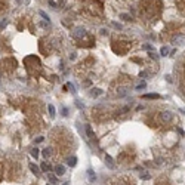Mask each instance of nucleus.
Wrapping results in <instances>:
<instances>
[{
    "label": "nucleus",
    "mask_w": 185,
    "mask_h": 185,
    "mask_svg": "<svg viewBox=\"0 0 185 185\" xmlns=\"http://www.w3.org/2000/svg\"><path fill=\"white\" fill-rule=\"evenodd\" d=\"M101 93H102V90H101V89H92L90 96H92V98H95V96H99Z\"/></svg>",
    "instance_id": "12"
},
{
    "label": "nucleus",
    "mask_w": 185,
    "mask_h": 185,
    "mask_svg": "<svg viewBox=\"0 0 185 185\" xmlns=\"http://www.w3.org/2000/svg\"><path fill=\"white\" fill-rule=\"evenodd\" d=\"M86 36V30L83 27H77L74 31H73V37L74 39H83Z\"/></svg>",
    "instance_id": "1"
},
{
    "label": "nucleus",
    "mask_w": 185,
    "mask_h": 185,
    "mask_svg": "<svg viewBox=\"0 0 185 185\" xmlns=\"http://www.w3.org/2000/svg\"><path fill=\"white\" fill-rule=\"evenodd\" d=\"M6 24H7V19H3V22L0 24V30H3V28L6 27Z\"/></svg>",
    "instance_id": "24"
},
{
    "label": "nucleus",
    "mask_w": 185,
    "mask_h": 185,
    "mask_svg": "<svg viewBox=\"0 0 185 185\" xmlns=\"http://www.w3.org/2000/svg\"><path fill=\"white\" fill-rule=\"evenodd\" d=\"M148 55H149V58H153V59H158V55L155 54V52H153V50H149Z\"/></svg>",
    "instance_id": "20"
},
{
    "label": "nucleus",
    "mask_w": 185,
    "mask_h": 185,
    "mask_svg": "<svg viewBox=\"0 0 185 185\" xmlns=\"http://www.w3.org/2000/svg\"><path fill=\"white\" fill-rule=\"evenodd\" d=\"M120 18L123 19V21H130L132 18H130V15H127V13H121L120 15Z\"/></svg>",
    "instance_id": "17"
},
{
    "label": "nucleus",
    "mask_w": 185,
    "mask_h": 185,
    "mask_svg": "<svg viewBox=\"0 0 185 185\" xmlns=\"http://www.w3.org/2000/svg\"><path fill=\"white\" fill-rule=\"evenodd\" d=\"M49 181H50L52 184H56V178H55L54 175H49Z\"/></svg>",
    "instance_id": "23"
},
{
    "label": "nucleus",
    "mask_w": 185,
    "mask_h": 185,
    "mask_svg": "<svg viewBox=\"0 0 185 185\" xmlns=\"http://www.w3.org/2000/svg\"><path fill=\"white\" fill-rule=\"evenodd\" d=\"M142 48H144V49H147V50H151V49H153V48H151V45H144Z\"/></svg>",
    "instance_id": "26"
},
{
    "label": "nucleus",
    "mask_w": 185,
    "mask_h": 185,
    "mask_svg": "<svg viewBox=\"0 0 185 185\" xmlns=\"http://www.w3.org/2000/svg\"><path fill=\"white\" fill-rule=\"evenodd\" d=\"M39 153H40V151H39V148H33V149H31V155H33L34 158H37V157H39Z\"/></svg>",
    "instance_id": "16"
},
{
    "label": "nucleus",
    "mask_w": 185,
    "mask_h": 185,
    "mask_svg": "<svg viewBox=\"0 0 185 185\" xmlns=\"http://www.w3.org/2000/svg\"><path fill=\"white\" fill-rule=\"evenodd\" d=\"M76 105H77V107H78V108H83V107H84V105H83L82 102H78V101H76Z\"/></svg>",
    "instance_id": "28"
},
{
    "label": "nucleus",
    "mask_w": 185,
    "mask_h": 185,
    "mask_svg": "<svg viewBox=\"0 0 185 185\" xmlns=\"http://www.w3.org/2000/svg\"><path fill=\"white\" fill-rule=\"evenodd\" d=\"M172 119H173V114H172L170 111H163V113H161V120H163L164 123L172 121Z\"/></svg>",
    "instance_id": "3"
},
{
    "label": "nucleus",
    "mask_w": 185,
    "mask_h": 185,
    "mask_svg": "<svg viewBox=\"0 0 185 185\" xmlns=\"http://www.w3.org/2000/svg\"><path fill=\"white\" fill-rule=\"evenodd\" d=\"M87 178H89V181H90V182H95V179H96V175H95V172H93L92 169H89V170H87Z\"/></svg>",
    "instance_id": "10"
},
{
    "label": "nucleus",
    "mask_w": 185,
    "mask_h": 185,
    "mask_svg": "<svg viewBox=\"0 0 185 185\" xmlns=\"http://www.w3.org/2000/svg\"><path fill=\"white\" fill-rule=\"evenodd\" d=\"M48 110H49V114H50V117H55V113H56V110H55V107L52 104H49L48 105Z\"/></svg>",
    "instance_id": "11"
},
{
    "label": "nucleus",
    "mask_w": 185,
    "mask_h": 185,
    "mask_svg": "<svg viewBox=\"0 0 185 185\" xmlns=\"http://www.w3.org/2000/svg\"><path fill=\"white\" fill-rule=\"evenodd\" d=\"M49 5H50V6H54V7L56 6V5H55V2H52V0H49Z\"/></svg>",
    "instance_id": "32"
},
{
    "label": "nucleus",
    "mask_w": 185,
    "mask_h": 185,
    "mask_svg": "<svg viewBox=\"0 0 185 185\" xmlns=\"http://www.w3.org/2000/svg\"><path fill=\"white\" fill-rule=\"evenodd\" d=\"M64 185H70V182H65V184H64Z\"/></svg>",
    "instance_id": "33"
},
{
    "label": "nucleus",
    "mask_w": 185,
    "mask_h": 185,
    "mask_svg": "<svg viewBox=\"0 0 185 185\" xmlns=\"http://www.w3.org/2000/svg\"><path fill=\"white\" fill-rule=\"evenodd\" d=\"M113 27L114 28H117V30H121L123 27H121V24H119V22H113Z\"/></svg>",
    "instance_id": "22"
},
{
    "label": "nucleus",
    "mask_w": 185,
    "mask_h": 185,
    "mask_svg": "<svg viewBox=\"0 0 185 185\" xmlns=\"http://www.w3.org/2000/svg\"><path fill=\"white\" fill-rule=\"evenodd\" d=\"M67 164L71 166V167H74V166L77 164V157H74V155H73V157H68V158H67Z\"/></svg>",
    "instance_id": "8"
},
{
    "label": "nucleus",
    "mask_w": 185,
    "mask_h": 185,
    "mask_svg": "<svg viewBox=\"0 0 185 185\" xmlns=\"http://www.w3.org/2000/svg\"><path fill=\"white\" fill-rule=\"evenodd\" d=\"M39 15L42 16V18H43V19H46V21L49 22V19H50V18H49V15H48L46 12H43V11H39Z\"/></svg>",
    "instance_id": "14"
},
{
    "label": "nucleus",
    "mask_w": 185,
    "mask_h": 185,
    "mask_svg": "<svg viewBox=\"0 0 185 185\" xmlns=\"http://www.w3.org/2000/svg\"><path fill=\"white\" fill-rule=\"evenodd\" d=\"M43 139H45V138H43V136H39V138L36 139V142H42V141H43Z\"/></svg>",
    "instance_id": "30"
},
{
    "label": "nucleus",
    "mask_w": 185,
    "mask_h": 185,
    "mask_svg": "<svg viewBox=\"0 0 185 185\" xmlns=\"http://www.w3.org/2000/svg\"><path fill=\"white\" fill-rule=\"evenodd\" d=\"M127 92H126V89H120V92H119V96H125Z\"/></svg>",
    "instance_id": "25"
},
{
    "label": "nucleus",
    "mask_w": 185,
    "mask_h": 185,
    "mask_svg": "<svg viewBox=\"0 0 185 185\" xmlns=\"http://www.w3.org/2000/svg\"><path fill=\"white\" fill-rule=\"evenodd\" d=\"M149 178H151V176H149L148 173H144V175H141V179H144V181H148Z\"/></svg>",
    "instance_id": "21"
},
{
    "label": "nucleus",
    "mask_w": 185,
    "mask_h": 185,
    "mask_svg": "<svg viewBox=\"0 0 185 185\" xmlns=\"http://www.w3.org/2000/svg\"><path fill=\"white\" fill-rule=\"evenodd\" d=\"M48 185H49V184H48Z\"/></svg>",
    "instance_id": "34"
},
{
    "label": "nucleus",
    "mask_w": 185,
    "mask_h": 185,
    "mask_svg": "<svg viewBox=\"0 0 185 185\" xmlns=\"http://www.w3.org/2000/svg\"><path fill=\"white\" fill-rule=\"evenodd\" d=\"M30 170H31L34 175H39V173H40V167H39V166H36L34 163H30Z\"/></svg>",
    "instance_id": "9"
},
{
    "label": "nucleus",
    "mask_w": 185,
    "mask_h": 185,
    "mask_svg": "<svg viewBox=\"0 0 185 185\" xmlns=\"http://www.w3.org/2000/svg\"><path fill=\"white\" fill-rule=\"evenodd\" d=\"M105 163H107V166L110 167V169H116V163H114L113 157H111L110 154H107V155H105Z\"/></svg>",
    "instance_id": "4"
},
{
    "label": "nucleus",
    "mask_w": 185,
    "mask_h": 185,
    "mask_svg": "<svg viewBox=\"0 0 185 185\" xmlns=\"http://www.w3.org/2000/svg\"><path fill=\"white\" fill-rule=\"evenodd\" d=\"M172 43H173V45H178V46L185 45V36H182V34H178V36H175V37L172 39Z\"/></svg>",
    "instance_id": "2"
},
{
    "label": "nucleus",
    "mask_w": 185,
    "mask_h": 185,
    "mask_svg": "<svg viewBox=\"0 0 185 185\" xmlns=\"http://www.w3.org/2000/svg\"><path fill=\"white\" fill-rule=\"evenodd\" d=\"M42 170H45V172H48V170H50V166H48L46 163H42V167H40Z\"/></svg>",
    "instance_id": "19"
},
{
    "label": "nucleus",
    "mask_w": 185,
    "mask_h": 185,
    "mask_svg": "<svg viewBox=\"0 0 185 185\" xmlns=\"http://www.w3.org/2000/svg\"><path fill=\"white\" fill-rule=\"evenodd\" d=\"M139 77H141V78H145V77H147V71H142V73L139 74Z\"/></svg>",
    "instance_id": "27"
},
{
    "label": "nucleus",
    "mask_w": 185,
    "mask_h": 185,
    "mask_svg": "<svg viewBox=\"0 0 185 185\" xmlns=\"http://www.w3.org/2000/svg\"><path fill=\"white\" fill-rule=\"evenodd\" d=\"M144 99H160V95L158 93H145L142 95Z\"/></svg>",
    "instance_id": "7"
},
{
    "label": "nucleus",
    "mask_w": 185,
    "mask_h": 185,
    "mask_svg": "<svg viewBox=\"0 0 185 185\" xmlns=\"http://www.w3.org/2000/svg\"><path fill=\"white\" fill-rule=\"evenodd\" d=\"M86 133H87V136H89V139H95V132H93V129H92V126H89V125H86Z\"/></svg>",
    "instance_id": "6"
},
{
    "label": "nucleus",
    "mask_w": 185,
    "mask_h": 185,
    "mask_svg": "<svg viewBox=\"0 0 185 185\" xmlns=\"http://www.w3.org/2000/svg\"><path fill=\"white\" fill-rule=\"evenodd\" d=\"M55 173H56L58 176H62V175L65 173V166H64V164H58V166L55 167Z\"/></svg>",
    "instance_id": "5"
},
{
    "label": "nucleus",
    "mask_w": 185,
    "mask_h": 185,
    "mask_svg": "<svg viewBox=\"0 0 185 185\" xmlns=\"http://www.w3.org/2000/svg\"><path fill=\"white\" fill-rule=\"evenodd\" d=\"M178 132H179V135H181V136H184V135H185V132H184L181 127H178Z\"/></svg>",
    "instance_id": "29"
},
{
    "label": "nucleus",
    "mask_w": 185,
    "mask_h": 185,
    "mask_svg": "<svg viewBox=\"0 0 185 185\" xmlns=\"http://www.w3.org/2000/svg\"><path fill=\"white\" fill-rule=\"evenodd\" d=\"M147 87V83L145 82H142V83H139L138 86H136V90H141V89H145Z\"/></svg>",
    "instance_id": "18"
},
{
    "label": "nucleus",
    "mask_w": 185,
    "mask_h": 185,
    "mask_svg": "<svg viewBox=\"0 0 185 185\" xmlns=\"http://www.w3.org/2000/svg\"><path fill=\"white\" fill-rule=\"evenodd\" d=\"M160 54H161V56H167V55H169V49H167L166 46H163L160 49Z\"/></svg>",
    "instance_id": "15"
},
{
    "label": "nucleus",
    "mask_w": 185,
    "mask_h": 185,
    "mask_svg": "<svg viewBox=\"0 0 185 185\" xmlns=\"http://www.w3.org/2000/svg\"><path fill=\"white\" fill-rule=\"evenodd\" d=\"M42 154H43V157H50V154H52V149L50 148H45V149H43V151H42Z\"/></svg>",
    "instance_id": "13"
},
{
    "label": "nucleus",
    "mask_w": 185,
    "mask_h": 185,
    "mask_svg": "<svg viewBox=\"0 0 185 185\" xmlns=\"http://www.w3.org/2000/svg\"><path fill=\"white\" fill-rule=\"evenodd\" d=\"M166 80L169 82V83H172V77H170V76H166Z\"/></svg>",
    "instance_id": "31"
}]
</instances>
